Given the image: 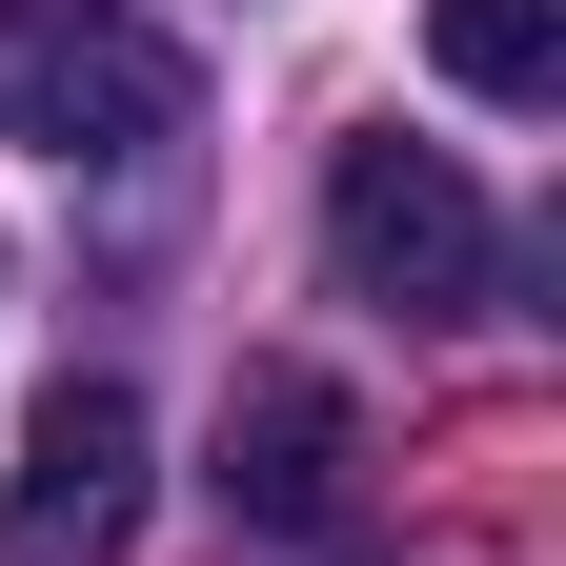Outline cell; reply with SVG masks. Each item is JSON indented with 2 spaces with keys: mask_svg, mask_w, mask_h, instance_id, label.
<instances>
[{
  "mask_svg": "<svg viewBox=\"0 0 566 566\" xmlns=\"http://www.w3.org/2000/svg\"><path fill=\"white\" fill-rule=\"evenodd\" d=\"M0 546L21 566H122L142 546V385H41L21 485H0Z\"/></svg>",
  "mask_w": 566,
  "mask_h": 566,
  "instance_id": "277c9868",
  "label": "cell"
},
{
  "mask_svg": "<svg viewBox=\"0 0 566 566\" xmlns=\"http://www.w3.org/2000/svg\"><path fill=\"white\" fill-rule=\"evenodd\" d=\"M223 506H243L263 546H304V566H365V546H385L365 405H344L324 365H243V385H223Z\"/></svg>",
  "mask_w": 566,
  "mask_h": 566,
  "instance_id": "3957f363",
  "label": "cell"
},
{
  "mask_svg": "<svg viewBox=\"0 0 566 566\" xmlns=\"http://www.w3.org/2000/svg\"><path fill=\"white\" fill-rule=\"evenodd\" d=\"M202 122V61L142 0H0V142L41 163H163Z\"/></svg>",
  "mask_w": 566,
  "mask_h": 566,
  "instance_id": "6da1fadb",
  "label": "cell"
},
{
  "mask_svg": "<svg viewBox=\"0 0 566 566\" xmlns=\"http://www.w3.org/2000/svg\"><path fill=\"white\" fill-rule=\"evenodd\" d=\"M324 243L405 324H485V304H506V223H485V182L446 163V142H344V163H324Z\"/></svg>",
  "mask_w": 566,
  "mask_h": 566,
  "instance_id": "7a4b0ae2",
  "label": "cell"
},
{
  "mask_svg": "<svg viewBox=\"0 0 566 566\" xmlns=\"http://www.w3.org/2000/svg\"><path fill=\"white\" fill-rule=\"evenodd\" d=\"M424 61H446L465 102L546 122V102H566V0H424Z\"/></svg>",
  "mask_w": 566,
  "mask_h": 566,
  "instance_id": "5b68a950",
  "label": "cell"
}]
</instances>
